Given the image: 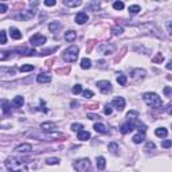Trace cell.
Returning a JSON list of instances; mask_svg holds the SVG:
<instances>
[{"label": "cell", "mask_w": 172, "mask_h": 172, "mask_svg": "<svg viewBox=\"0 0 172 172\" xmlns=\"http://www.w3.org/2000/svg\"><path fill=\"white\" fill-rule=\"evenodd\" d=\"M6 167L10 172H27V164L15 157H10L6 160Z\"/></svg>", "instance_id": "6da1fadb"}, {"label": "cell", "mask_w": 172, "mask_h": 172, "mask_svg": "<svg viewBox=\"0 0 172 172\" xmlns=\"http://www.w3.org/2000/svg\"><path fill=\"white\" fill-rule=\"evenodd\" d=\"M144 102L151 108H161L163 106V99L157 96L156 93H145L143 96Z\"/></svg>", "instance_id": "7a4b0ae2"}, {"label": "cell", "mask_w": 172, "mask_h": 172, "mask_svg": "<svg viewBox=\"0 0 172 172\" xmlns=\"http://www.w3.org/2000/svg\"><path fill=\"white\" fill-rule=\"evenodd\" d=\"M77 58H78V47L77 46H70L63 53V59H65V62H70V63L75 62Z\"/></svg>", "instance_id": "3957f363"}, {"label": "cell", "mask_w": 172, "mask_h": 172, "mask_svg": "<svg viewBox=\"0 0 172 172\" xmlns=\"http://www.w3.org/2000/svg\"><path fill=\"white\" fill-rule=\"evenodd\" d=\"M74 168L78 172H89L92 168V164H90L89 159H81L74 163Z\"/></svg>", "instance_id": "277c9868"}, {"label": "cell", "mask_w": 172, "mask_h": 172, "mask_svg": "<svg viewBox=\"0 0 172 172\" xmlns=\"http://www.w3.org/2000/svg\"><path fill=\"white\" fill-rule=\"evenodd\" d=\"M46 37H43L42 34H35L30 38V44L31 46H42V44L46 43Z\"/></svg>", "instance_id": "5b68a950"}, {"label": "cell", "mask_w": 172, "mask_h": 172, "mask_svg": "<svg viewBox=\"0 0 172 172\" xmlns=\"http://www.w3.org/2000/svg\"><path fill=\"white\" fill-rule=\"evenodd\" d=\"M97 86H98V89L101 90L102 94H108V93L112 92V83L109 81H98Z\"/></svg>", "instance_id": "8992f818"}, {"label": "cell", "mask_w": 172, "mask_h": 172, "mask_svg": "<svg viewBox=\"0 0 172 172\" xmlns=\"http://www.w3.org/2000/svg\"><path fill=\"white\" fill-rule=\"evenodd\" d=\"M136 124H137V123H132V121H128V123H126V124L121 125V128H120V132L123 133V134L130 133V132H132V130L136 128Z\"/></svg>", "instance_id": "52a82bcc"}, {"label": "cell", "mask_w": 172, "mask_h": 172, "mask_svg": "<svg viewBox=\"0 0 172 172\" xmlns=\"http://www.w3.org/2000/svg\"><path fill=\"white\" fill-rule=\"evenodd\" d=\"M112 105L114 106L117 110H123L125 108V99L123 97H117V98H114L112 101Z\"/></svg>", "instance_id": "ba28073f"}, {"label": "cell", "mask_w": 172, "mask_h": 172, "mask_svg": "<svg viewBox=\"0 0 172 172\" xmlns=\"http://www.w3.org/2000/svg\"><path fill=\"white\" fill-rule=\"evenodd\" d=\"M88 19H89V16H88V13L86 12H78L75 15V22L78 24H83V23H86V22H88Z\"/></svg>", "instance_id": "9c48e42d"}, {"label": "cell", "mask_w": 172, "mask_h": 172, "mask_svg": "<svg viewBox=\"0 0 172 172\" xmlns=\"http://www.w3.org/2000/svg\"><path fill=\"white\" fill-rule=\"evenodd\" d=\"M40 129H42L43 132H54V130L57 129V124H54V123H43V124H40Z\"/></svg>", "instance_id": "30bf717a"}, {"label": "cell", "mask_w": 172, "mask_h": 172, "mask_svg": "<svg viewBox=\"0 0 172 172\" xmlns=\"http://www.w3.org/2000/svg\"><path fill=\"white\" fill-rule=\"evenodd\" d=\"M37 81L39 83H48V82H51V75L47 73H40L37 77Z\"/></svg>", "instance_id": "8fae6325"}, {"label": "cell", "mask_w": 172, "mask_h": 172, "mask_svg": "<svg viewBox=\"0 0 172 172\" xmlns=\"http://www.w3.org/2000/svg\"><path fill=\"white\" fill-rule=\"evenodd\" d=\"M15 151L19 153H27L33 151V147H31V144H20V145H18L15 148Z\"/></svg>", "instance_id": "7c38bea8"}, {"label": "cell", "mask_w": 172, "mask_h": 172, "mask_svg": "<svg viewBox=\"0 0 172 172\" xmlns=\"http://www.w3.org/2000/svg\"><path fill=\"white\" fill-rule=\"evenodd\" d=\"M24 104V98L22 97V96H18V97H15L11 101V105L13 106V108H22V105Z\"/></svg>", "instance_id": "4fadbf2b"}, {"label": "cell", "mask_w": 172, "mask_h": 172, "mask_svg": "<svg viewBox=\"0 0 172 172\" xmlns=\"http://www.w3.org/2000/svg\"><path fill=\"white\" fill-rule=\"evenodd\" d=\"M77 38V33L73 30L67 31V33H65V40H67V42H73V40H75Z\"/></svg>", "instance_id": "5bb4252c"}, {"label": "cell", "mask_w": 172, "mask_h": 172, "mask_svg": "<svg viewBox=\"0 0 172 172\" xmlns=\"http://www.w3.org/2000/svg\"><path fill=\"white\" fill-rule=\"evenodd\" d=\"M77 139L81 140V141L89 140V139H90V133H89V132H86V130H79V132L77 133Z\"/></svg>", "instance_id": "9a60e30c"}, {"label": "cell", "mask_w": 172, "mask_h": 172, "mask_svg": "<svg viewBox=\"0 0 172 172\" xmlns=\"http://www.w3.org/2000/svg\"><path fill=\"white\" fill-rule=\"evenodd\" d=\"M10 35L12 39H20L22 38V33L18 28H15V27H11L10 28Z\"/></svg>", "instance_id": "2e32d148"}, {"label": "cell", "mask_w": 172, "mask_h": 172, "mask_svg": "<svg viewBox=\"0 0 172 172\" xmlns=\"http://www.w3.org/2000/svg\"><path fill=\"white\" fill-rule=\"evenodd\" d=\"M130 75L133 77V78H143L144 75H145V70H140V69H134L130 71Z\"/></svg>", "instance_id": "e0dca14e"}, {"label": "cell", "mask_w": 172, "mask_h": 172, "mask_svg": "<svg viewBox=\"0 0 172 172\" xmlns=\"http://www.w3.org/2000/svg\"><path fill=\"white\" fill-rule=\"evenodd\" d=\"M63 4L67 7H78L82 4V2L81 0H63Z\"/></svg>", "instance_id": "ac0fdd59"}, {"label": "cell", "mask_w": 172, "mask_h": 172, "mask_svg": "<svg viewBox=\"0 0 172 172\" xmlns=\"http://www.w3.org/2000/svg\"><path fill=\"white\" fill-rule=\"evenodd\" d=\"M81 67H82L83 70H88L92 67V61L89 59V58H82L81 59Z\"/></svg>", "instance_id": "d6986e66"}, {"label": "cell", "mask_w": 172, "mask_h": 172, "mask_svg": "<svg viewBox=\"0 0 172 172\" xmlns=\"http://www.w3.org/2000/svg\"><path fill=\"white\" fill-rule=\"evenodd\" d=\"M133 143L134 144H140V143H143L144 140H145V134H144V132H141V133H137V134H134L133 136Z\"/></svg>", "instance_id": "ffe728a7"}, {"label": "cell", "mask_w": 172, "mask_h": 172, "mask_svg": "<svg viewBox=\"0 0 172 172\" xmlns=\"http://www.w3.org/2000/svg\"><path fill=\"white\" fill-rule=\"evenodd\" d=\"M97 167H98V169H105V167H106V160H105V157H102V156H98L97 157Z\"/></svg>", "instance_id": "44dd1931"}, {"label": "cell", "mask_w": 172, "mask_h": 172, "mask_svg": "<svg viewBox=\"0 0 172 172\" xmlns=\"http://www.w3.org/2000/svg\"><path fill=\"white\" fill-rule=\"evenodd\" d=\"M126 117H128V121H132V123H136L137 121V117H139V113L136 110H130L128 114H126Z\"/></svg>", "instance_id": "7402d4cb"}, {"label": "cell", "mask_w": 172, "mask_h": 172, "mask_svg": "<svg viewBox=\"0 0 172 172\" xmlns=\"http://www.w3.org/2000/svg\"><path fill=\"white\" fill-rule=\"evenodd\" d=\"M155 134L157 136V137H167V134H168V130H167L165 128H157L155 130Z\"/></svg>", "instance_id": "603a6c76"}, {"label": "cell", "mask_w": 172, "mask_h": 172, "mask_svg": "<svg viewBox=\"0 0 172 172\" xmlns=\"http://www.w3.org/2000/svg\"><path fill=\"white\" fill-rule=\"evenodd\" d=\"M94 130L98 132V133H102V134L108 133V129L105 128V125H102V124H96V125H94Z\"/></svg>", "instance_id": "cb8c5ba5"}, {"label": "cell", "mask_w": 172, "mask_h": 172, "mask_svg": "<svg viewBox=\"0 0 172 172\" xmlns=\"http://www.w3.org/2000/svg\"><path fill=\"white\" fill-rule=\"evenodd\" d=\"M117 82H119L121 86H125L126 85V75L124 73H119L117 74Z\"/></svg>", "instance_id": "d4e9b609"}, {"label": "cell", "mask_w": 172, "mask_h": 172, "mask_svg": "<svg viewBox=\"0 0 172 172\" xmlns=\"http://www.w3.org/2000/svg\"><path fill=\"white\" fill-rule=\"evenodd\" d=\"M59 27H61L59 22H53V23L48 24V30L51 31V33H57V31L59 30Z\"/></svg>", "instance_id": "484cf974"}, {"label": "cell", "mask_w": 172, "mask_h": 172, "mask_svg": "<svg viewBox=\"0 0 172 172\" xmlns=\"http://www.w3.org/2000/svg\"><path fill=\"white\" fill-rule=\"evenodd\" d=\"M128 11H129V13H132V15H136V13H139L141 11V8H140V6H137V4H133V6H129Z\"/></svg>", "instance_id": "4316f807"}, {"label": "cell", "mask_w": 172, "mask_h": 172, "mask_svg": "<svg viewBox=\"0 0 172 172\" xmlns=\"http://www.w3.org/2000/svg\"><path fill=\"white\" fill-rule=\"evenodd\" d=\"M35 69L34 65H23V66H20L19 67V70L22 71V73H27V71H33Z\"/></svg>", "instance_id": "83f0119b"}, {"label": "cell", "mask_w": 172, "mask_h": 172, "mask_svg": "<svg viewBox=\"0 0 172 172\" xmlns=\"http://www.w3.org/2000/svg\"><path fill=\"white\" fill-rule=\"evenodd\" d=\"M59 159H58V157H48V159L46 160V164H48V165H53V164H59Z\"/></svg>", "instance_id": "f1b7e54d"}, {"label": "cell", "mask_w": 172, "mask_h": 172, "mask_svg": "<svg viewBox=\"0 0 172 172\" xmlns=\"http://www.w3.org/2000/svg\"><path fill=\"white\" fill-rule=\"evenodd\" d=\"M3 113L4 114L10 113V102H8L7 99H3Z\"/></svg>", "instance_id": "f546056e"}, {"label": "cell", "mask_w": 172, "mask_h": 172, "mask_svg": "<svg viewBox=\"0 0 172 172\" xmlns=\"http://www.w3.org/2000/svg\"><path fill=\"white\" fill-rule=\"evenodd\" d=\"M108 148H109V151L112 153H116L117 151H119V144H116V143H110L109 145H108Z\"/></svg>", "instance_id": "4dcf8cb0"}, {"label": "cell", "mask_w": 172, "mask_h": 172, "mask_svg": "<svg viewBox=\"0 0 172 172\" xmlns=\"http://www.w3.org/2000/svg\"><path fill=\"white\" fill-rule=\"evenodd\" d=\"M81 129H83L82 124H73L71 125V130H74V132H79Z\"/></svg>", "instance_id": "1f68e13d"}, {"label": "cell", "mask_w": 172, "mask_h": 172, "mask_svg": "<svg viewBox=\"0 0 172 172\" xmlns=\"http://www.w3.org/2000/svg\"><path fill=\"white\" fill-rule=\"evenodd\" d=\"M113 8H114V10H123L124 3L123 2H114V3H113Z\"/></svg>", "instance_id": "d6a6232c"}, {"label": "cell", "mask_w": 172, "mask_h": 172, "mask_svg": "<svg viewBox=\"0 0 172 172\" xmlns=\"http://www.w3.org/2000/svg\"><path fill=\"white\" fill-rule=\"evenodd\" d=\"M121 34H123V27L116 26L114 28H113V35H121Z\"/></svg>", "instance_id": "836d02e7"}, {"label": "cell", "mask_w": 172, "mask_h": 172, "mask_svg": "<svg viewBox=\"0 0 172 172\" xmlns=\"http://www.w3.org/2000/svg\"><path fill=\"white\" fill-rule=\"evenodd\" d=\"M71 92H73V94H79L82 92V88H81V85H75L74 88L71 89Z\"/></svg>", "instance_id": "e575fe53"}, {"label": "cell", "mask_w": 172, "mask_h": 172, "mask_svg": "<svg viewBox=\"0 0 172 172\" xmlns=\"http://www.w3.org/2000/svg\"><path fill=\"white\" fill-rule=\"evenodd\" d=\"M0 37H2V40H0V43H2V44H6V43H7V35H6V31H2V33H0Z\"/></svg>", "instance_id": "d590c367"}, {"label": "cell", "mask_w": 172, "mask_h": 172, "mask_svg": "<svg viewBox=\"0 0 172 172\" xmlns=\"http://www.w3.org/2000/svg\"><path fill=\"white\" fill-rule=\"evenodd\" d=\"M149 149H151V151H153V149H155V144H153V143H147V144H145V148H144V151L149 152Z\"/></svg>", "instance_id": "8d00e7d4"}, {"label": "cell", "mask_w": 172, "mask_h": 172, "mask_svg": "<svg viewBox=\"0 0 172 172\" xmlns=\"http://www.w3.org/2000/svg\"><path fill=\"white\" fill-rule=\"evenodd\" d=\"M161 147H163V148H169V147H172V140H165V141H163V143H161Z\"/></svg>", "instance_id": "74e56055"}, {"label": "cell", "mask_w": 172, "mask_h": 172, "mask_svg": "<svg viewBox=\"0 0 172 172\" xmlns=\"http://www.w3.org/2000/svg\"><path fill=\"white\" fill-rule=\"evenodd\" d=\"M55 4H57L55 0H46V2H44V6H47V7H53V6H55Z\"/></svg>", "instance_id": "f35d334b"}, {"label": "cell", "mask_w": 172, "mask_h": 172, "mask_svg": "<svg viewBox=\"0 0 172 172\" xmlns=\"http://www.w3.org/2000/svg\"><path fill=\"white\" fill-rule=\"evenodd\" d=\"M82 94H83V97H85V98H90V97H93V92H90V90H85V92H83Z\"/></svg>", "instance_id": "ab89813d"}, {"label": "cell", "mask_w": 172, "mask_h": 172, "mask_svg": "<svg viewBox=\"0 0 172 172\" xmlns=\"http://www.w3.org/2000/svg\"><path fill=\"white\" fill-rule=\"evenodd\" d=\"M0 10H2V11H0L2 13L6 12V11H7V4H6V3H0Z\"/></svg>", "instance_id": "60d3db41"}, {"label": "cell", "mask_w": 172, "mask_h": 172, "mask_svg": "<svg viewBox=\"0 0 172 172\" xmlns=\"http://www.w3.org/2000/svg\"><path fill=\"white\" fill-rule=\"evenodd\" d=\"M165 27H167V30H168V33L172 35V22H167Z\"/></svg>", "instance_id": "b9f144b4"}, {"label": "cell", "mask_w": 172, "mask_h": 172, "mask_svg": "<svg viewBox=\"0 0 172 172\" xmlns=\"http://www.w3.org/2000/svg\"><path fill=\"white\" fill-rule=\"evenodd\" d=\"M104 112H105L106 116H109V114H112V108H110L109 105H106V106H105V110H104Z\"/></svg>", "instance_id": "7bdbcfd3"}, {"label": "cell", "mask_w": 172, "mask_h": 172, "mask_svg": "<svg viewBox=\"0 0 172 172\" xmlns=\"http://www.w3.org/2000/svg\"><path fill=\"white\" fill-rule=\"evenodd\" d=\"M164 94H165V96H169V94H172V88H165L164 89Z\"/></svg>", "instance_id": "ee69618b"}, {"label": "cell", "mask_w": 172, "mask_h": 172, "mask_svg": "<svg viewBox=\"0 0 172 172\" xmlns=\"http://www.w3.org/2000/svg\"><path fill=\"white\" fill-rule=\"evenodd\" d=\"M163 59H164V58H163V55H157L155 59H153V62H163Z\"/></svg>", "instance_id": "f6af8a7d"}, {"label": "cell", "mask_w": 172, "mask_h": 172, "mask_svg": "<svg viewBox=\"0 0 172 172\" xmlns=\"http://www.w3.org/2000/svg\"><path fill=\"white\" fill-rule=\"evenodd\" d=\"M88 117H89L90 120H98L99 119V116H94V114H89Z\"/></svg>", "instance_id": "bcb514c9"}, {"label": "cell", "mask_w": 172, "mask_h": 172, "mask_svg": "<svg viewBox=\"0 0 172 172\" xmlns=\"http://www.w3.org/2000/svg\"><path fill=\"white\" fill-rule=\"evenodd\" d=\"M165 67H167L168 70H172V61H169L168 63H167V66H165Z\"/></svg>", "instance_id": "7dc6e473"}, {"label": "cell", "mask_w": 172, "mask_h": 172, "mask_svg": "<svg viewBox=\"0 0 172 172\" xmlns=\"http://www.w3.org/2000/svg\"><path fill=\"white\" fill-rule=\"evenodd\" d=\"M169 113H171V114H172V109H171V110H169Z\"/></svg>", "instance_id": "c3c4849f"}]
</instances>
